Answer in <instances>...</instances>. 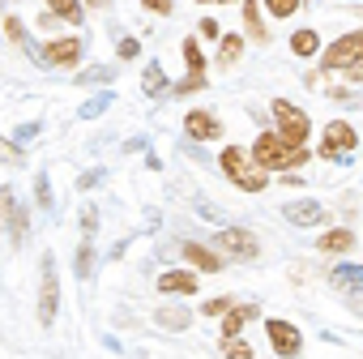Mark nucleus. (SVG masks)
I'll return each mask as SVG.
<instances>
[{
	"instance_id": "f257e3e1",
	"label": "nucleus",
	"mask_w": 363,
	"mask_h": 359,
	"mask_svg": "<svg viewBox=\"0 0 363 359\" xmlns=\"http://www.w3.org/2000/svg\"><path fill=\"white\" fill-rule=\"evenodd\" d=\"M252 158L274 175V171H291V167H303L312 154H308V145H291V141H282L278 133H261L257 137V145H252Z\"/></svg>"
},
{
	"instance_id": "f03ea898",
	"label": "nucleus",
	"mask_w": 363,
	"mask_h": 359,
	"mask_svg": "<svg viewBox=\"0 0 363 359\" xmlns=\"http://www.w3.org/2000/svg\"><path fill=\"white\" fill-rule=\"evenodd\" d=\"M218 167L227 171V180H235L244 193H265V184H269V171H265L248 150H240V145H227V150L218 154Z\"/></svg>"
},
{
	"instance_id": "7ed1b4c3",
	"label": "nucleus",
	"mask_w": 363,
	"mask_h": 359,
	"mask_svg": "<svg viewBox=\"0 0 363 359\" xmlns=\"http://www.w3.org/2000/svg\"><path fill=\"white\" fill-rule=\"evenodd\" d=\"M274 120H278V137H282V141H291V145H308L312 120H308L299 107H291L286 99H274Z\"/></svg>"
},
{
	"instance_id": "20e7f679",
	"label": "nucleus",
	"mask_w": 363,
	"mask_h": 359,
	"mask_svg": "<svg viewBox=\"0 0 363 359\" xmlns=\"http://www.w3.org/2000/svg\"><path fill=\"white\" fill-rule=\"evenodd\" d=\"M60 308V282H56V257L48 253L39 265V325H52Z\"/></svg>"
},
{
	"instance_id": "39448f33",
	"label": "nucleus",
	"mask_w": 363,
	"mask_h": 359,
	"mask_svg": "<svg viewBox=\"0 0 363 359\" xmlns=\"http://www.w3.org/2000/svg\"><path fill=\"white\" fill-rule=\"evenodd\" d=\"M218 248L227 253V257H240V261H257L261 257V244H257V236L248 231V227H223L218 231Z\"/></svg>"
},
{
	"instance_id": "423d86ee",
	"label": "nucleus",
	"mask_w": 363,
	"mask_h": 359,
	"mask_svg": "<svg viewBox=\"0 0 363 359\" xmlns=\"http://www.w3.org/2000/svg\"><path fill=\"white\" fill-rule=\"evenodd\" d=\"M359 56H363V31H350V35H342V39L329 43V52L320 56V65H325V69H346V65H354Z\"/></svg>"
},
{
	"instance_id": "0eeeda50",
	"label": "nucleus",
	"mask_w": 363,
	"mask_h": 359,
	"mask_svg": "<svg viewBox=\"0 0 363 359\" xmlns=\"http://www.w3.org/2000/svg\"><path fill=\"white\" fill-rule=\"evenodd\" d=\"M0 223L9 227V240H13V244H22V236H26V227H30V214H26V206H18V197H13L9 184L0 189Z\"/></svg>"
},
{
	"instance_id": "6e6552de",
	"label": "nucleus",
	"mask_w": 363,
	"mask_h": 359,
	"mask_svg": "<svg viewBox=\"0 0 363 359\" xmlns=\"http://www.w3.org/2000/svg\"><path fill=\"white\" fill-rule=\"evenodd\" d=\"M265 338H269V346H274L282 359H295V355H299V342H303L299 329H295L291 321H282V316H269V321H265Z\"/></svg>"
},
{
	"instance_id": "1a4fd4ad",
	"label": "nucleus",
	"mask_w": 363,
	"mask_h": 359,
	"mask_svg": "<svg viewBox=\"0 0 363 359\" xmlns=\"http://www.w3.org/2000/svg\"><path fill=\"white\" fill-rule=\"evenodd\" d=\"M354 145H359V137H354V128H350L346 120H333V124H325V145H320V158L337 162V154H350Z\"/></svg>"
},
{
	"instance_id": "9d476101",
	"label": "nucleus",
	"mask_w": 363,
	"mask_h": 359,
	"mask_svg": "<svg viewBox=\"0 0 363 359\" xmlns=\"http://www.w3.org/2000/svg\"><path fill=\"white\" fill-rule=\"evenodd\" d=\"M82 52H86V48H82V39L73 35V39H56V43H48L39 60H43V65H52V69H73V65L82 60Z\"/></svg>"
},
{
	"instance_id": "9b49d317",
	"label": "nucleus",
	"mask_w": 363,
	"mask_h": 359,
	"mask_svg": "<svg viewBox=\"0 0 363 359\" xmlns=\"http://www.w3.org/2000/svg\"><path fill=\"white\" fill-rule=\"evenodd\" d=\"M184 128H189L193 141H218L223 137V124H218L214 111H189L184 116Z\"/></svg>"
},
{
	"instance_id": "f8f14e48",
	"label": "nucleus",
	"mask_w": 363,
	"mask_h": 359,
	"mask_svg": "<svg viewBox=\"0 0 363 359\" xmlns=\"http://www.w3.org/2000/svg\"><path fill=\"white\" fill-rule=\"evenodd\" d=\"M282 219L295 223V227H320L325 223V210L316 201H291V206H282Z\"/></svg>"
},
{
	"instance_id": "ddd939ff",
	"label": "nucleus",
	"mask_w": 363,
	"mask_h": 359,
	"mask_svg": "<svg viewBox=\"0 0 363 359\" xmlns=\"http://www.w3.org/2000/svg\"><path fill=\"white\" fill-rule=\"evenodd\" d=\"M329 282H333V291L337 295H363V265H337L333 274H329Z\"/></svg>"
},
{
	"instance_id": "4468645a",
	"label": "nucleus",
	"mask_w": 363,
	"mask_h": 359,
	"mask_svg": "<svg viewBox=\"0 0 363 359\" xmlns=\"http://www.w3.org/2000/svg\"><path fill=\"white\" fill-rule=\"evenodd\" d=\"M158 291L162 295H197V278L189 270H167V274H158Z\"/></svg>"
},
{
	"instance_id": "2eb2a0df",
	"label": "nucleus",
	"mask_w": 363,
	"mask_h": 359,
	"mask_svg": "<svg viewBox=\"0 0 363 359\" xmlns=\"http://www.w3.org/2000/svg\"><path fill=\"white\" fill-rule=\"evenodd\" d=\"M154 321H158L162 329H171V333H179V329H189V325H193V312H189L184 304H162V308L154 312Z\"/></svg>"
},
{
	"instance_id": "dca6fc26",
	"label": "nucleus",
	"mask_w": 363,
	"mask_h": 359,
	"mask_svg": "<svg viewBox=\"0 0 363 359\" xmlns=\"http://www.w3.org/2000/svg\"><path fill=\"white\" fill-rule=\"evenodd\" d=\"M252 316H257V304H240V308L231 304V308L223 312V338H240V329H244Z\"/></svg>"
},
{
	"instance_id": "f3484780",
	"label": "nucleus",
	"mask_w": 363,
	"mask_h": 359,
	"mask_svg": "<svg viewBox=\"0 0 363 359\" xmlns=\"http://www.w3.org/2000/svg\"><path fill=\"white\" fill-rule=\"evenodd\" d=\"M316 248H320V253H329V257H337V253H350V248H354V231H350V227L325 231V236L316 240Z\"/></svg>"
},
{
	"instance_id": "a211bd4d",
	"label": "nucleus",
	"mask_w": 363,
	"mask_h": 359,
	"mask_svg": "<svg viewBox=\"0 0 363 359\" xmlns=\"http://www.w3.org/2000/svg\"><path fill=\"white\" fill-rule=\"evenodd\" d=\"M184 257H189L197 270H206V274H218V270H223V257H214V253L201 248V244H184Z\"/></svg>"
},
{
	"instance_id": "6ab92c4d",
	"label": "nucleus",
	"mask_w": 363,
	"mask_h": 359,
	"mask_svg": "<svg viewBox=\"0 0 363 359\" xmlns=\"http://www.w3.org/2000/svg\"><path fill=\"white\" fill-rule=\"evenodd\" d=\"M291 52H295V56H316V52H320L316 31H295V35H291Z\"/></svg>"
},
{
	"instance_id": "aec40b11",
	"label": "nucleus",
	"mask_w": 363,
	"mask_h": 359,
	"mask_svg": "<svg viewBox=\"0 0 363 359\" xmlns=\"http://www.w3.org/2000/svg\"><path fill=\"white\" fill-rule=\"evenodd\" d=\"M48 9H52L60 22H69V26L82 22V5H77V0H48Z\"/></svg>"
},
{
	"instance_id": "412c9836",
	"label": "nucleus",
	"mask_w": 363,
	"mask_h": 359,
	"mask_svg": "<svg viewBox=\"0 0 363 359\" xmlns=\"http://www.w3.org/2000/svg\"><path fill=\"white\" fill-rule=\"evenodd\" d=\"M218 39H223V43H218V60H223V65H235V60L244 56V39H240V35H218Z\"/></svg>"
},
{
	"instance_id": "4be33fe9",
	"label": "nucleus",
	"mask_w": 363,
	"mask_h": 359,
	"mask_svg": "<svg viewBox=\"0 0 363 359\" xmlns=\"http://www.w3.org/2000/svg\"><path fill=\"white\" fill-rule=\"evenodd\" d=\"M141 86H145V94H150V99H158V94L167 90V77H162V65H145V77H141Z\"/></svg>"
},
{
	"instance_id": "5701e85b",
	"label": "nucleus",
	"mask_w": 363,
	"mask_h": 359,
	"mask_svg": "<svg viewBox=\"0 0 363 359\" xmlns=\"http://www.w3.org/2000/svg\"><path fill=\"white\" fill-rule=\"evenodd\" d=\"M184 65H189V73H206V56H201V48H197V39H184Z\"/></svg>"
},
{
	"instance_id": "b1692460",
	"label": "nucleus",
	"mask_w": 363,
	"mask_h": 359,
	"mask_svg": "<svg viewBox=\"0 0 363 359\" xmlns=\"http://www.w3.org/2000/svg\"><path fill=\"white\" fill-rule=\"evenodd\" d=\"M244 22H248V35L257 43H265V26H261V9L257 5H244Z\"/></svg>"
},
{
	"instance_id": "393cba45",
	"label": "nucleus",
	"mask_w": 363,
	"mask_h": 359,
	"mask_svg": "<svg viewBox=\"0 0 363 359\" xmlns=\"http://www.w3.org/2000/svg\"><path fill=\"white\" fill-rule=\"evenodd\" d=\"M223 355L227 359H252V346L244 338H223Z\"/></svg>"
},
{
	"instance_id": "a878e982",
	"label": "nucleus",
	"mask_w": 363,
	"mask_h": 359,
	"mask_svg": "<svg viewBox=\"0 0 363 359\" xmlns=\"http://www.w3.org/2000/svg\"><path fill=\"white\" fill-rule=\"evenodd\" d=\"M35 201H39L43 210H52V201H56V197H52V184H48V171H39V180H35Z\"/></svg>"
},
{
	"instance_id": "bb28decb",
	"label": "nucleus",
	"mask_w": 363,
	"mask_h": 359,
	"mask_svg": "<svg viewBox=\"0 0 363 359\" xmlns=\"http://www.w3.org/2000/svg\"><path fill=\"white\" fill-rule=\"evenodd\" d=\"M73 270H77V278H90V270H94V248H90V244L77 248V265H73Z\"/></svg>"
},
{
	"instance_id": "cd10ccee",
	"label": "nucleus",
	"mask_w": 363,
	"mask_h": 359,
	"mask_svg": "<svg viewBox=\"0 0 363 359\" xmlns=\"http://www.w3.org/2000/svg\"><path fill=\"white\" fill-rule=\"evenodd\" d=\"M197 90H206V73H189L184 82L175 86V94H197Z\"/></svg>"
},
{
	"instance_id": "c85d7f7f",
	"label": "nucleus",
	"mask_w": 363,
	"mask_h": 359,
	"mask_svg": "<svg viewBox=\"0 0 363 359\" xmlns=\"http://www.w3.org/2000/svg\"><path fill=\"white\" fill-rule=\"evenodd\" d=\"M265 9H269L274 18H291V13L299 9V0H265Z\"/></svg>"
},
{
	"instance_id": "c756f323",
	"label": "nucleus",
	"mask_w": 363,
	"mask_h": 359,
	"mask_svg": "<svg viewBox=\"0 0 363 359\" xmlns=\"http://www.w3.org/2000/svg\"><path fill=\"white\" fill-rule=\"evenodd\" d=\"M0 162H9V167H22V150H18L13 141H5V137H0Z\"/></svg>"
},
{
	"instance_id": "7c9ffc66",
	"label": "nucleus",
	"mask_w": 363,
	"mask_h": 359,
	"mask_svg": "<svg viewBox=\"0 0 363 359\" xmlns=\"http://www.w3.org/2000/svg\"><path fill=\"white\" fill-rule=\"evenodd\" d=\"M5 35H9L13 43H26V26H22L18 18H5Z\"/></svg>"
},
{
	"instance_id": "2f4dec72",
	"label": "nucleus",
	"mask_w": 363,
	"mask_h": 359,
	"mask_svg": "<svg viewBox=\"0 0 363 359\" xmlns=\"http://www.w3.org/2000/svg\"><path fill=\"white\" fill-rule=\"evenodd\" d=\"M231 304H235V299H227V295H218V299H210V304H206L201 312H210V316H223V312H227Z\"/></svg>"
},
{
	"instance_id": "473e14b6",
	"label": "nucleus",
	"mask_w": 363,
	"mask_h": 359,
	"mask_svg": "<svg viewBox=\"0 0 363 359\" xmlns=\"http://www.w3.org/2000/svg\"><path fill=\"white\" fill-rule=\"evenodd\" d=\"M107 103H111V99H107V94H103V99H90V103H86V107H82V116H86V120H90V116H99V111H103V107H107Z\"/></svg>"
},
{
	"instance_id": "72a5a7b5",
	"label": "nucleus",
	"mask_w": 363,
	"mask_h": 359,
	"mask_svg": "<svg viewBox=\"0 0 363 359\" xmlns=\"http://www.w3.org/2000/svg\"><path fill=\"white\" fill-rule=\"evenodd\" d=\"M94 227H99V214H94V206H86V210H82V231L90 236Z\"/></svg>"
},
{
	"instance_id": "f704fd0d",
	"label": "nucleus",
	"mask_w": 363,
	"mask_h": 359,
	"mask_svg": "<svg viewBox=\"0 0 363 359\" xmlns=\"http://www.w3.org/2000/svg\"><path fill=\"white\" fill-rule=\"evenodd\" d=\"M141 5H145L150 13H162V18L171 13V0H141Z\"/></svg>"
},
{
	"instance_id": "c9c22d12",
	"label": "nucleus",
	"mask_w": 363,
	"mask_h": 359,
	"mask_svg": "<svg viewBox=\"0 0 363 359\" xmlns=\"http://www.w3.org/2000/svg\"><path fill=\"white\" fill-rule=\"evenodd\" d=\"M94 184H103V171H86V175L77 180V189H94Z\"/></svg>"
},
{
	"instance_id": "e433bc0d",
	"label": "nucleus",
	"mask_w": 363,
	"mask_h": 359,
	"mask_svg": "<svg viewBox=\"0 0 363 359\" xmlns=\"http://www.w3.org/2000/svg\"><path fill=\"white\" fill-rule=\"evenodd\" d=\"M201 35H206V39H218L223 31H218V22H214V18H201Z\"/></svg>"
},
{
	"instance_id": "4c0bfd02",
	"label": "nucleus",
	"mask_w": 363,
	"mask_h": 359,
	"mask_svg": "<svg viewBox=\"0 0 363 359\" xmlns=\"http://www.w3.org/2000/svg\"><path fill=\"white\" fill-rule=\"evenodd\" d=\"M137 52H141V43H137V39H124V43H120V56H124V60H133Z\"/></svg>"
},
{
	"instance_id": "58836bf2",
	"label": "nucleus",
	"mask_w": 363,
	"mask_h": 359,
	"mask_svg": "<svg viewBox=\"0 0 363 359\" xmlns=\"http://www.w3.org/2000/svg\"><path fill=\"white\" fill-rule=\"evenodd\" d=\"M346 77H350V82H363V56H359L354 65H346Z\"/></svg>"
},
{
	"instance_id": "ea45409f",
	"label": "nucleus",
	"mask_w": 363,
	"mask_h": 359,
	"mask_svg": "<svg viewBox=\"0 0 363 359\" xmlns=\"http://www.w3.org/2000/svg\"><path fill=\"white\" fill-rule=\"evenodd\" d=\"M197 210H201V214H206V219H214V223H223V214H218V210H214V206H210V201H197Z\"/></svg>"
},
{
	"instance_id": "a19ab883",
	"label": "nucleus",
	"mask_w": 363,
	"mask_h": 359,
	"mask_svg": "<svg viewBox=\"0 0 363 359\" xmlns=\"http://www.w3.org/2000/svg\"><path fill=\"white\" fill-rule=\"evenodd\" d=\"M39 26H43V31H52V26H60V18H56V13H52V9H48V13H43V18H39Z\"/></svg>"
},
{
	"instance_id": "79ce46f5",
	"label": "nucleus",
	"mask_w": 363,
	"mask_h": 359,
	"mask_svg": "<svg viewBox=\"0 0 363 359\" xmlns=\"http://www.w3.org/2000/svg\"><path fill=\"white\" fill-rule=\"evenodd\" d=\"M107 77H111V73H107V69H90V73H86V77H82V82H107Z\"/></svg>"
},
{
	"instance_id": "37998d69",
	"label": "nucleus",
	"mask_w": 363,
	"mask_h": 359,
	"mask_svg": "<svg viewBox=\"0 0 363 359\" xmlns=\"http://www.w3.org/2000/svg\"><path fill=\"white\" fill-rule=\"evenodd\" d=\"M90 5H94V9H107V5H111V0H90Z\"/></svg>"
}]
</instances>
